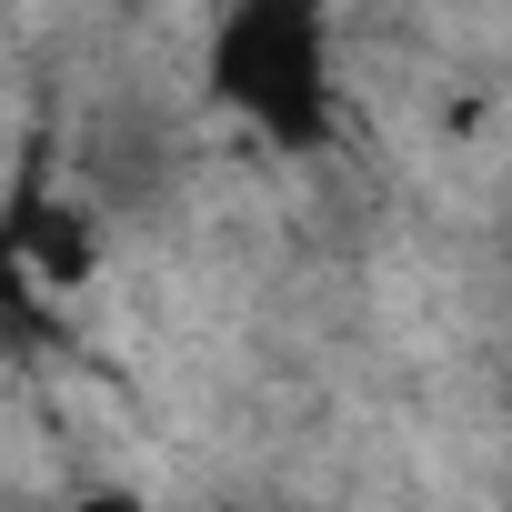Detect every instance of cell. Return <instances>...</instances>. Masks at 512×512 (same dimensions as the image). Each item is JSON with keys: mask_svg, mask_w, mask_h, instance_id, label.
Here are the masks:
<instances>
[{"mask_svg": "<svg viewBox=\"0 0 512 512\" xmlns=\"http://www.w3.org/2000/svg\"><path fill=\"white\" fill-rule=\"evenodd\" d=\"M71 512H151V502H141V492H81Z\"/></svg>", "mask_w": 512, "mask_h": 512, "instance_id": "obj_2", "label": "cell"}, {"mask_svg": "<svg viewBox=\"0 0 512 512\" xmlns=\"http://www.w3.org/2000/svg\"><path fill=\"white\" fill-rule=\"evenodd\" d=\"M211 91L282 151H322L342 101H332V21L312 0H241L211 31Z\"/></svg>", "mask_w": 512, "mask_h": 512, "instance_id": "obj_1", "label": "cell"}]
</instances>
